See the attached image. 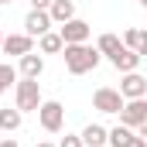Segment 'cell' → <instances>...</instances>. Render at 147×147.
Wrapping results in <instances>:
<instances>
[{
	"mask_svg": "<svg viewBox=\"0 0 147 147\" xmlns=\"http://www.w3.org/2000/svg\"><path fill=\"white\" fill-rule=\"evenodd\" d=\"M62 58H65V69L72 75H86L99 65V48H89V45H65L62 48Z\"/></svg>",
	"mask_w": 147,
	"mask_h": 147,
	"instance_id": "6da1fadb",
	"label": "cell"
},
{
	"mask_svg": "<svg viewBox=\"0 0 147 147\" xmlns=\"http://www.w3.org/2000/svg\"><path fill=\"white\" fill-rule=\"evenodd\" d=\"M14 106L21 113H38L41 106V89H38V79H21L17 82V89H14Z\"/></svg>",
	"mask_w": 147,
	"mask_h": 147,
	"instance_id": "7a4b0ae2",
	"label": "cell"
},
{
	"mask_svg": "<svg viewBox=\"0 0 147 147\" xmlns=\"http://www.w3.org/2000/svg\"><path fill=\"white\" fill-rule=\"evenodd\" d=\"M38 120H41V127H45L48 134H58V130L65 127V106H62L58 99H48V103L38 106Z\"/></svg>",
	"mask_w": 147,
	"mask_h": 147,
	"instance_id": "3957f363",
	"label": "cell"
},
{
	"mask_svg": "<svg viewBox=\"0 0 147 147\" xmlns=\"http://www.w3.org/2000/svg\"><path fill=\"white\" fill-rule=\"evenodd\" d=\"M123 103H127L123 92H120V89H110V86H103V89L92 92V106H96L99 113H120Z\"/></svg>",
	"mask_w": 147,
	"mask_h": 147,
	"instance_id": "277c9868",
	"label": "cell"
},
{
	"mask_svg": "<svg viewBox=\"0 0 147 147\" xmlns=\"http://www.w3.org/2000/svg\"><path fill=\"white\" fill-rule=\"evenodd\" d=\"M144 120H147V103L144 99H127V103H123V110H120V123H123V127L137 130Z\"/></svg>",
	"mask_w": 147,
	"mask_h": 147,
	"instance_id": "5b68a950",
	"label": "cell"
},
{
	"mask_svg": "<svg viewBox=\"0 0 147 147\" xmlns=\"http://www.w3.org/2000/svg\"><path fill=\"white\" fill-rule=\"evenodd\" d=\"M51 14L48 10H31L28 17H24V34H31V38H41V34H48L51 31Z\"/></svg>",
	"mask_w": 147,
	"mask_h": 147,
	"instance_id": "8992f818",
	"label": "cell"
},
{
	"mask_svg": "<svg viewBox=\"0 0 147 147\" xmlns=\"http://www.w3.org/2000/svg\"><path fill=\"white\" fill-rule=\"evenodd\" d=\"M58 34H62L65 45H86V38H89V24L79 21V17H72V21H65V24L58 28Z\"/></svg>",
	"mask_w": 147,
	"mask_h": 147,
	"instance_id": "52a82bcc",
	"label": "cell"
},
{
	"mask_svg": "<svg viewBox=\"0 0 147 147\" xmlns=\"http://www.w3.org/2000/svg\"><path fill=\"white\" fill-rule=\"evenodd\" d=\"M120 92H123V99H144L147 79H144L140 72H127V75H123V82H120Z\"/></svg>",
	"mask_w": 147,
	"mask_h": 147,
	"instance_id": "ba28073f",
	"label": "cell"
},
{
	"mask_svg": "<svg viewBox=\"0 0 147 147\" xmlns=\"http://www.w3.org/2000/svg\"><path fill=\"white\" fill-rule=\"evenodd\" d=\"M110 62H113V69H116V72H123V75H127V72H137V65H140V55H137L134 48H127V45H123V48L113 55Z\"/></svg>",
	"mask_w": 147,
	"mask_h": 147,
	"instance_id": "9c48e42d",
	"label": "cell"
},
{
	"mask_svg": "<svg viewBox=\"0 0 147 147\" xmlns=\"http://www.w3.org/2000/svg\"><path fill=\"white\" fill-rule=\"evenodd\" d=\"M0 48H3L7 55H17V58H21V55H28V51L34 48V38L31 34H7Z\"/></svg>",
	"mask_w": 147,
	"mask_h": 147,
	"instance_id": "30bf717a",
	"label": "cell"
},
{
	"mask_svg": "<svg viewBox=\"0 0 147 147\" xmlns=\"http://www.w3.org/2000/svg\"><path fill=\"white\" fill-rule=\"evenodd\" d=\"M41 72H45V58H41V55H34V51L21 55V75H24V79H38Z\"/></svg>",
	"mask_w": 147,
	"mask_h": 147,
	"instance_id": "8fae6325",
	"label": "cell"
},
{
	"mask_svg": "<svg viewBox=\"0 0 147 147\" xmlns=\"http://www.w3.org/2000/svg\"><path fill=\"white\" fill-rule=\"evenodd\" d=\"M48 14H51L55 24H65V21H72V17H75V3H72V0H51Z\"/></svg>",
	"mask_w": 147,
	"mask_h": 147,
	"instance_id": "7c38bea8",
	"label": "cell"
},
{
	"mask_svg": "<svg viewBox=\"0 0 147 147\" xmlns=\"http://www.w3.org/2000/svg\"><path fill=\"white\" fill-rule=\"evenodd\" d=\"M106 140H110V130L99 127V123H89V127L82 130V144L86 147H103Z\"/></svg>",
	"mask_w": 147,
	"mask_h": 147,
	"instance_id": "4fadbf2b",
	"label": "cell"
},
{
	"mask_svg": "<svg viewBox=\"0 0 147 147\" xmlns=\"http://www.w3.org/2000/svg\"><path fill=\"white\" fill-rule=\"evenodd\" d=\"M123 45H127V48H134V51L144 58V55H147V31H140V28H127Z\"/></svg>",
	"mask_w": 147,
	"mask_h": 147,
	"instance_id": "5bb4252c",
	"label": "cell"
},
{
	"mask_svg": "<svg viewBox=\"0 0 147 147\" xmlns=\"http://www.w3.org/2000/svg\"><path fill=\"white\" fill-rule=\"evenodd\" d=\"M21 120H24V113L17 110H0V130H7V134H14L17 127H21Z\"/></svg>",
	"mask_w": 147,
	"mask_h": 147,
	"instance_id": "9a60e30c",
	"label": "cell"
},
{
	"mask_svg": "<svg viewBox=\"0 0 147 147\" xmlns=\"http://www.w3.org/2000/svg\"><path fill=\"white\" fill-rule=\"evenodd\" d=\"M96 48H99V55H110V58H113V55H116V51L123 48V41H120L116 34H99Z\"/></svg>",
	"mask_w": 147,
	"mask_h": 147,
	"instance_id": "2e32d148",
	"label": "cell"
},
{
	"mask_svg": "<svg viewBox=\"0 0 147 147\" xmlns=\"http://www.w3.org/2000/svg\"><path fill=\"white\" fill-rule=\"evenodd\" d=\"M62 48H65V41H62V34H58V31L41 34V51H45V55H55V51H62Z\"/></svg>",
	"mask_w": 147,
	"mask_h": 147,
	"instance_id": "e0dca14e",
	"label": "cell"
},
{
	"mask_svg": "<svg viewBox=\"0 0 147 147\" xmlns=\"http://www.w3.org/2000/svg\"><path fill=\"white\" fill-rule=\"evenodd\" d=\"M130 137H134V130L120 123V127H113V130H110V140H106V144H110V147H127Z\"/></svg>",
	"mask_w": 147,
	"mask_h": 147,
	"instance_id": "ac0fdd59",
	"label": "cell"
},
{
	"mask_svg": "<svg viewBox=\"0 0 147 147\" xmlns=\"http://www.w3.org/2000/svg\"><path fill=\"white\" fill-rule=\"evenodd\" d=\"M14 79H17V72H14V65H7V62H0V92H7Z\"/></svg>",
	"mask_w": 147,
	"mask_h": 147,
	"instance_id": "d6986e66",
	"label": "cell"
},
{
	"mask_svg": "<svg viewBox=\"0 0 147 147\" xmlns=\"http://www.w3.org/2000/svg\"><path fill=\"white\" fill-rule=\"evenodd\" d=\"M58 147H86V144H82V134H79V137H75V134H65Z\"/></svg>",
	"mask_w": 147,
	"mask_h": 147,
	"instance_id": "ffe728a7",
	"label": "cell"
},
{
	"mask_svg": "<svg viewBox=\"0 0 147 147\" xmlns=\"http://www.w3.org/2000/svg\"><path fill=\"white\" fill-rule=\"evenodd\" d=\"M127 147H147V140H144V137H140V134H134V137L127 140Z\"/></svg>",
	"mask_w": 147,
	"mask_h": 147,
	"instance_id": "44dd1931",
	"label": "cell"
},
{
	"mask_svg": "<svg viewBox=\"0 0 147 147\" xmlns=\"http://www.w3.org/2000/svg\"><path fill=\"white\" fill-rule=\"evenodd\" d=\"M51 7V0H31V10H48Z\"/></svg>",
	"mask_w": 147,
	"mask_h": 147,
	"instance_id": "7402d4cb",
	"label": "cell"
},
{
	"mask_svg": "<svg viewBox=\"0 0 147 147\" xmlns=\"http://www.w3.org/2000/svg\"><path fill=\"white\" fill-rule=\"evenodd\" d=\"M137 134H140V137H144V140H147V120H144V123H140V127H137Z\"/></svg>",
	"mask_w": 147,
	"mask_h": 147,
	"instance_id": "603a6c76",
	"label": "cell"
},
{
	"mask_svg": "<svg viewBox=\"0 0 147 147\" xmlns=\"http://www.w3.org/2000/svg\"><path fill=\"white\" fill-rule=\"evenodd\" d=\"M0 147H17V140H10V137H7V140H3Z\"/></svg>",
	"mask_w": 147,
	"mask_h": 147,
	"instance_id": "cb8c5ba5",
	"label": "cell"
},
{
	"mask_svg": "<svg viewBox=\"0 0 147 147\" xmlns=\"http://www.w3.org/2000/svg\"><path fill=\"white\" fill-rule=\"evenodd\" d=\"M137 3H140V7H144V10H147V0H137Z\"/></svg>",
	"mask_w": 147,
	"mask_h": 147,
	"instance_id": "d4e9b609",
	"label": "cell"
},
{
	"mask_svg": "<svg viewBox=\"0 0 147 147\" xmlns=\"http://www.w3.org/2000/svg\"><path fill=\"white\" fill-rule=\"evenodd\" d=\"M38 147H55V144H38Z\"/></svg>",
	"mask_w": 147,
	"mask_h": 147,
	"instance_id": "484cf974",
	"label": "cell"
},
{
	"mask_svg": "<svg viewBox=\"0 0 147 147\" xmlns=\"http://www.w3.org/2000/svg\"><path fill=\"white\" fill-rule=\"evenodd\" d=\"M0 3H14V0H0Z\"/></svg>",
	"mask_w": 147,
	"mask_h": 147,
	"instance_id": "4316f807",
	"label": "cell"
},
{
	"mask_svg": "<svg viewBox=\"0 0 147 147\" xmlns=\"http://www.w3.org/2000/svg\"><path fill=\"white\" fill-rule=\"evenodd\" d=\"M0 45H3V34H0Z\"/></svg>",
	"mask_w": 147,
	"mask_h": 147,
	"instance_id": "83f0119b",
	"label": "cell"
}]
</instances>
